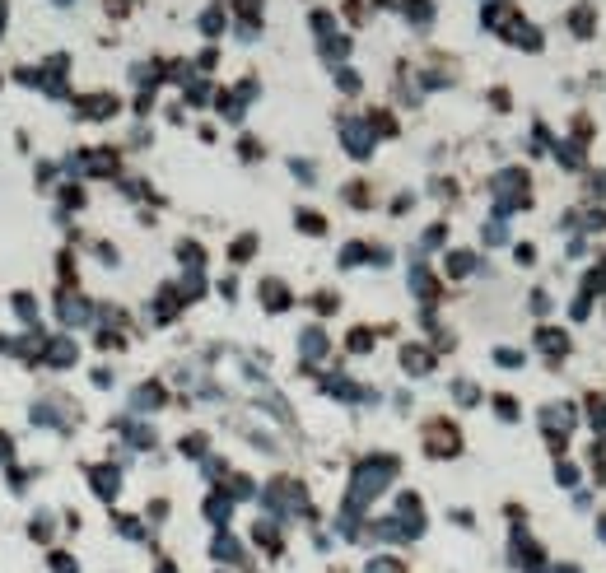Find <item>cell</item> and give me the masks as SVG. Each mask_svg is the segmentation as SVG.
I'll return each instance as SVG.
<instances>
[{
    "mask_svg": "<svg viewBox=\"0 0 606 573\" xmlns=\"http://www.w3.org/2000/svg\"><path fill=\"white\" fill-rule=\"evenodd\" d=\"M392 476H397V457H369V462H359L355 485H350V499H345V517L355 522V513L369 508L373 494H378V490H388Z\"/></svg>",
    "mask_w": 606,
    "mask_h": 573,
    "instance_id": "1",
    "label": "cell"
},
{
    "mask_svg": "<svg viewBox=\"0 0 606 573\" xmlns=\"http://www.w3.org/2000/svg\"><path fill=\"white\" fill-rule=\"evenodd\" d=\"M509 564L518 573H550V555H545V545L532 536V531H509Z\"/></svg>",
    "mask_w": 606,
    "mask_h": 573,
    "instance_id": "2",
    "label": "cell"
},
{
    "mask_svg": "<svg viewBox=\"0 0 606 573\" xmlns=\"http://www.w3.org/2000/svg\"><path fill=\"white\" fill-rule=\"evenodd\" d=\"M569 429H574V405H569V401L541 405V434L550 438V448H555V452H564V438H569Z\"/></svg>",
    "mask_w": 606,
    "mask_h": 573,
    "instance_id": "3",
    "label": "cell"
},
{
    "mask_svg": "<svg viewBox=\"0 0 606 573\" xmlns=\"http://www.w3.org/2000/svg\"><path fill=\"white\" fill-rule=\"evenodd\" d=\"M424 448L434 452V457H452V452L462 448L457 424H452V419H429V429H424Z\"/></svg>",
    "mask_w": 606,
    "mask_h": 573,
    "instance_id": "4",
    "label": "cell"
},
{
    "mask_svg": "<svg viewBox=\"0 0 606 573\" xmlns=\"http://www.w3.org/2000/svg\"><path fill=\"white\" fill-rule=\"evenodd\" d=\"M392 522L401 527V541H415V536H424V508H420V499H415V494H401V499H397Z\"/></svg>",
    "mask_w": 606,
    "mask_h": 573,
    "instance_id": "5",
    "label": "cell"
},
{
    "mask_svg": "<svg viewBox=\"0 0 606 573\" xmlns=\"http://www.w3.org/2000/svg\"><path fill=\"white\" fill-rule=\"evenodd\" d=\"M504 38H509V42H518V47H527V51H536V47H541V33L532 29V24H523V19H513V15H509V24H504Z\"/></svg>",
    "mask_w": 606,
    "mask_h": 573,
    "instance_id": "6",
    "label": "cell"
},
{
    "mask_svg": "<svg viewBox=\"0 0 606 573\" xmlns=\"http://www.w3.org/2000/svg\"><path fill=\"white\" fill-rule=\"evenodd\" d=\"M536 345H541V355H550V359H564V355H569V336H564V331H555V326H541V331H536Z\"/></svg>",
    "mask_w": 606,
    "mask_h": 573,
    "instance_id": "7",
    "label": "cell"
},
{
    "mask_svg": "<svg viewBox=\"0 0 606 573\" xmlns=\"http://www.w3.org/2000/svg\"><path fill=\"white\" fill-rule=\"evenodd\" d=\"M345 150H350V154H359V159L373 150V136L364 131V122H350V126H345Z\"/></svg>",
    "mask_w": 606,
    "mask_h": 573,
    "instance_id": "8",
    "label": "cell"
},
{
    "mask_svg": "<svg viewBox=\"0 0 606 573\" xmlns=\"http://www.w3.org/2000/svg\"><path fill=\"white\" fill-rule=\"evenodd\" d=\"M89 481H93V490L103 499H112L117 494V466H98V471H89Z\"/></svg>",
    "mask_w": 606,
    "mask_h": 573,
    "instance_id": "9",
    "label": "cell"
},
{
    "mask_svg": "<svg viewBox=\"0 0 606 573\" xmlns=\"http://www.w3.org/2000/svg\"><path fill=\"white\" fill-rule=\"evenodd\" d=\"M262 298H266V308H271V312L289 308V289H285L280 280H266V284H262Z\"/></svg>",
    "mask_w": 606,
    "mask_h": 573,
    "instance_id": "10",
    "label": "cell"
},
{
    "mask_svg": "<svg viewBox=\"0 0 606 573\" xmlns=\"http://www.w3.org/2000/svg\"><path fill=\"white\" fill-rule=\"evenodd\" d=\"M401 364H406L410 373H429V369H434V355H424V345H406Z\"/></svg>",
    "mask_w": 606,
    "mask_h": 573,
    "instance_id": "11",
    "label": "cell"
},
{
    "mask_svg": "<svg viewBox=\"0 0 606 573\" xmlns=\"http://www.w3.org/2000/svg\"><path fill=\"white\" fill-rule=\"evenodd\" d=\"M303 355H308V359H322L326 355V336H322V331H303Z\"/></svg>",
    "mask_w": 606,
    "mask_h": 573,
    "instance_id": "12",
    "label": "cell"
},
{
    "mask_svg": "<svg viewBox=\"0 0 606 573\" xmlns=\"http://www.w3.org/2000/svg\"><path fill=\"white\" fill-rule=\"evenodd\" d=\"M215 559H243V545H238L229 531H224V536L215 541Z\"/></svg>",
    "mask_w": 606,
    "mask_h": 573,
    "instance_id": "13",
    "label": "cell"
},
{
    "mask_svg": "<svg viewBox=\"0 0 606 573\" xmlns=\"http://www.w3.org/2000/svg\"><path fill=\"white\" fill-rule=\"evenodd\" d=\"M205 517H210V522H224V517H229V499L210 494V499H205Z\"/></svg>",
    "mask_w": 606,
    "mask_h": 573,
    "instance_id": "14",
    "label": "cell"
},
{
    "mask_svg": "<svg viewBox=\"0 0 606 573\" xmlns=\"http://www.w3.org/2000/svg\"><path fill=\"white\" fill-rule=\"evenodd\" d=\"M471 266H476V257H471V252H452V257H448V275H457V280H462L466 271H471Z\"/></svg>",
    "mask_w": 606,
    "mask_h": 573,
    "instance_id": "15",
    "label": "cell"
},
{
    "mask_svg": "<svg viewBox=\"0 0 606 573\" xmlns=\"http://www.w3.org/2000/svg\"><path fill=\"white\" fill-rule=\"evenodd\" d=\"M47 359H51V364H70V359H75V345H70V341L47 345Z\"/></svg>",
    "mask_w": 606,
    "mask_h": 573,
    "instance_id": "16",
    "label": "cell"
},
{
    "mask_svg": "<svg viewBox=\"0 0 606 573\" xmlns=\"http://www.w3.org/2000/svg\"><path fill=\"white\" fill-rule=\"evenodd\" d=\"M257 541H262L271 555H280V531L271 527V522H262V527H257Z\"/></svg>",
    "mask_w": 606,
    "mask_h": 573,
    "instance_id": "17",
    "label": "cell"
},
{
    "mask_svg": "<svg viewBox=\"0 0 606 573\" xmlns=\"http://www.w3.org/2000/svg\"><path fill=\"white\" fill-rule=\"evenodd\" d=\"M61 317H65V322H84V317H89V308H84L79 298H65V303H61Z\"/></svg>",
    "mask_w": 606,
    "mask_h": 573,
    "instance_id": "18",
    "label": "cell"
},
{
    "mask_svg": "<svg viewBox=\"0 0 606 573\" xmlns=\"http://www.w3.org/2000/svg\"><path fill=\"white\" fill-rule=\"evenodd\" d=\"M452 396H457L462 405H476V401H481V392H476V382H457V387H452Z\"/></svg>",
    "mask_w": 606,
    "mask_h": 573,
    "instance_id": "19",
    "label": "cell"
},
{
    "mask_svg": "<svg viewBox=\"0 0 606 573\" xmlns=\"http://www.w3.org/2000/svg\"><path fill=\"white\" fill-rule=\"evenodd\" d=\"M495 410H499V419H518V401L513 396H495Z\"/></svg>",
    "mask_w": 606,
    "mask_h": 573,
    "instance_id": "20",
    "label": "cell"
},
{
    "mask_svg": "<svg viewBox=\"0 0 606 573\" xmlns=\"http://www.w3.org/2000/svg\"><path fill=\"white\" fill-rule=\"evenodd\" d=\"M555 481H559V485H574V481H578V466H574V462H559V466H555Z\"/></svg>",
    "mask_w": 606,
    "mask_h": 573,
    "instance_id": "21",
    "label": "cell"
},
{
    "mask_svg": "<svg viewBox=\"0 0 606 573\" xmlns=\"http://www.w3.org/2000/svg\"><path fill=\"white\" fill-rule=\"evenodd\" d=\"M159 401H164V392H154V382H150L145 392H136V405H145V410H150V405H159Z\"/></svg>",
    "mask_w": 606,
    "mask_h": 573,
    "instance_id": "22",
    "label": "cell"
},
{
    "mask_svg": "<svg viewBox=\"0 0 606 573\" xmlns=\"http://www.w3.org/2000/svg\"><path fill=\"white\" fill-rule=\"evenodd\" d=\"M592 471H597V481H606V443L592 448Z\"/></svg>",
    "mask_w": 606,
    "mask_h": 573,
    "instance_id": "23",
    "label": "cell"
},
{
    "mask_svg": "<svg viewBox=\"0 0 606 573\" xmlns=\"http://www.w3.org/2000/svg\"><path fill=\"white\" fill-rule=\"evenodd\" d=\"M369 573H406V569L397 564V559H373V564H369Z\"/></svg>",
    "mask_w": 606,
    "mask_h": 573,
    "instance_id": "24",
    "label": "cell"
},
{
    "mask_svg": "<svg viewBox=\"0 0 606 573\" xmlns=\"http://www.w3.org/2000/svg\"><path fill=\"white\" fill-rule=\"evenodd\" d=\"M406 10H410V19H415V24H424V19H429V0H410Z\"/></svg>",
    "mask_w": 606,
    "mask_h": 573,
    "instance_id": "25",
    "label": "cell"
},
{
    "mask_svg": "<svg viewBox=\"0 0 606 573\" xmlns=\"http://www.w3.org/2000/svg\"><path fill=\"white\" fill-rule=\"evenodd\" d=\"M369 331H350V350H355V355H364V350H369Z\"/></svg>",
    "mask_w": 606,
    "mask_h": 573,
    "instance_id": "26",
    "label": "cell"
},
{
    "mask_svg": "<svg viewBox=\"0 0 606 573\" xmlns=\"http://www.w3.org/2000/svg\"><path fill=\"white\" fill-rule=\"evenodd\" d=\"M499 364H504V369H518V364H523V355H518V350H499Z\"/></svg>",
    "mask_w": 606,
    "mask_h": 573,
    "instance_id": "27",
    "label": "cell"
},
{
    "mask_svg": "<svg viewBox=\"0 0 606 573\" xmlns=\"http://www.w3.org/2000/svg\"><path fill=\"white\" fill-rule=\"evenodd\" d=\"M117 527H122L131 541H140V522H136V517H117Z\"/></svg>",
    "mask_w": 606,
    "mask_h": 573,
    "instance_id": "28",
    "label": "cell"
},
{
    "mask_svg": "<svg viewBox=\"0 0 606 573\" xmlns=\"http://www.w3.org/2000/svg\"><path fill=\"white\" fill-rule=\"evenodd\" d=\"M298 224H303V229H308V233H322V229H326L322 219H317V215H308V210H303V215H298Z\"/></svg>",
    "mask_w": 606,
    "mask_h": 573,
    "instance_id": "29",
    "label": "cell"
},
{
    "mask_svg": "<svg viewBox=\"0 0 606 573\" xmlns=\"http://www.w3.org/2000/svg\"><path fill=\"white\" fill-rule=\"evenodd\" d=\"M51 569L56 573H75V559L70 555H51Z\"/></svg>",
    "mask_w": 606,
    "mask_h": 573,
    "instance_id": "30",
    "label": "cell"
},
{
    "mask_svg": "<svg viewBox=\"0 0 606 573\" xmlns=\"http://www.w3.org/2000/svg\"><path fill=\"white\" fill-rule=\"evenodd\" d=\"M574 33H592V19H588V10H574Z\"/></svg>",
    "mask_w": 606,
    "mask_h": 573,
    "instance_id": "31",
    "label": "cell"
},
{
    "mask_svg": "<svg viewBox=\"0 0 606 573\" xmlns=\"http://www.w3.org/2000/svg\"><path fill=\"white\" fill-rule=\"evenodd\" d=\"M597 541L606 545V513H602V517H597Z\"/></svg>",
    "mask_w": 606,
    "mask_h": 573,
    "instance_id": "32",
    "label": "cell"
},
{
    "mask_svg": "<svg viewBox=\"0 0 606 573\" xmlns=\"http://www.w3.org/2000/svg\"><path fill=\"white\" fill-rule=\"evenodd\" d=\"M550 573H583V569H578V564H555Z\"/></svg>",
    "mask_w": 606,
    "mask_h": 573,
    "instance_id": "33",
    "label": "cell"
},
{
    "mask_svg": "<svg viewBox=\"0 0 606 573\" xmlns=\"http://www.w3.org/2000/svg\"><path fill=\"white\" fill-rule=\"evenodd\" d=\"M0 457H10V438L0 434Z\"/></svg>",
    "mask_w": 606,
    "mask_h": 573,
    "instance_id": "34",
    "label": "cell"
},
{
    "mask_svg": "<svg viewBox=\"0 0 606 573\" xmlns=\"http://www.w3.org/2000/svg\"><path fill=\"white\" fill-rule=\"evenodd\" d=\"M159 573H177V569H173V564H159Z\"/></svg>",
    "mask_w": 606,
    "mask_h": 573,
    "instance_id": "35",
    "label": "cell"
}]
</instances>
